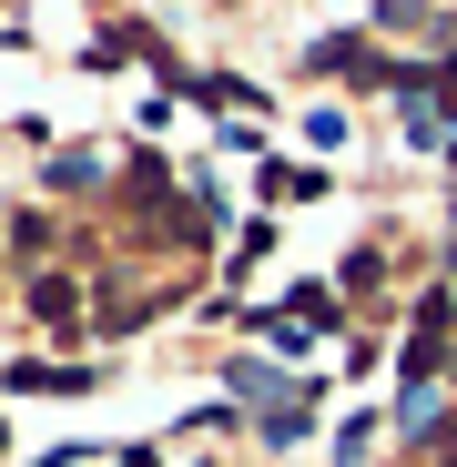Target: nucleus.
I'll return each instance as SVG.
<instances>
[{"label": "nucleus", "mask_w": 457, "mask_h": 467, "mask_svg": "<svg viewBox=\"0 0 457 467\" xmlns=\"http://www.w3.org/2000/svg\"><path fill=\"white\" fill-rule=\"evenodd\" d=\"M0 447H11V427H0Z\"/></svg>", "instance_id": "obj_4"}, {"label": "nucleus", "mask_w": 457, "mask_h": 467, "mask_svg": "<svg viewBox=\"0 0 457 467\" xmlns=\"http://www.w3.org/2000/svg\"><path fill=\"white\" fill-rule=\"evenodd\" d=\"M11 397H71V386H92V366H0Z\"/></svg>", "instance_id": "obj_1"}, {"label": "nucleus", "mask_w": 457, "mask_h": 467, "mask_svg": "<svg viewBox=\"0 0 457 467\" xmlns=\"http://www.w3.org/2000/svg\"><path fill=\"white\" fill-rule=\"evenodd\" d=\"M265 193H275V203H305V193H326V173H285V163H275Z\"/></svg>", "instance_id": "obj_2"}, {"label": "nucleus", "mask_w": 457, "mask_h": 467, "mask_svg": "<svg viewBox=\"0 0 457 467\" xmlns=\"http://www.w3.org/2000/svg\"><path fill=\"white\" fill-rule=\"evenodd\" d=\"M366 447H376V417H346V437H336V467H366Z\"/></svg>", "instance_id": "obj_3"}]
</instances>
